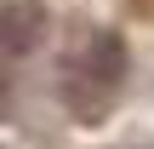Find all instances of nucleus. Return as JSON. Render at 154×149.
<instances>
[{
	"label": "nucleus",
	"instance_id": "4",
	"mask_svg": "<svg viewBox=\"0 0 154 149\" xmlns=\"http://www.w3.org/2000/svg\"><path fill=\"white\" fill-rule=\"evenodd\" d=\"M11 109V80H6V69H0V115Z\"/></svg>",
	"mask_w": 154,
	"mask_h": 149
},
{
	"label": "nucleus",
	"instance_id": "3",
	"mask_svg": "<svg viewBox=\"0 0 154 149\" xmlns=\"http://www.w3.org/2000/svg\"><path fill=\"white\" fill-rule=\"evenodd\" d=\"M109 103H114L109 86H91V80H74V86H69V109H74V121H103Z\"/></svg>",
	"mask_w": 154,
	"mask_h": 149
},
{
	"label": "nucleus",
	"instance_id": "2",
	"mask_svg": "<svg viewBox=\"0 0 154 149\" xmlns=\"http://www.w3.org/2000/svg\"><path fill=\"white\" fill-rule=\"evenodd\" d=\"M126 69H131V52H126V40L114 34V29H97L91 40H86V52H80V80H91V86H120L126 80Z\"/></svg>",
	"mask_w": 154,
	"mask_h": 149
},
{
	"label": "nucleus",
	"instance_id": "1",
	"mask_svg": "<svg viewBox=\"0 0 154 149\" xmlns=\"http://www.w3.org/2000/svg\"><path fill=\"white\" fill-rule=\"evenodd\" d=\"M46 6L40 0H0V57H29L46 46Z\"/></svg>",
	"mask_w": 154,
	"mask_h": 149
}]
</instances>
